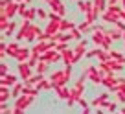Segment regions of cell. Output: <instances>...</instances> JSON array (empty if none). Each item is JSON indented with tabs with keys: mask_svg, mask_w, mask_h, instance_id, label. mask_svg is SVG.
Instances as JSON below:
<instances>
[{
	"mask_svg": "<svg viewBox=\"0 0 125 114\" xmlns=\"http://www.w3.org/2000/svg\"><path fill=\"white\" fill-rule=\"evenodd\" d=\"M109 2H112V4H116V2H118V0H109Z\"/></svg>",
	"mask_w": 125,
	"mask_h": 114,
	"instance_id": "f907efd6",
	"label": "cell"
},
{
	"mask_svg": "<svg viewBox=\"0 0 125 114\" xmlns=\"http://www.w3.org/2000/svg\"><path fill=\"white\" fill-rule=\"evenodd\" d=\"M75 26V22H72V20H66V19H62L61 20V31H72Z\"/></svg>",
	"mask_w": 125,
	"mask_h": 114,
	"instance_id": "44dd1931",
	"label": "cell"
},
{
	"mask_svg": "<svg viewBox=\"0 0 125 114\" xmlns=\"http://www.w3.org/2000/svg\"><path fill=\"white\" fill-rule=\"evenodd\" d=\"M44 2H48L52 8V11L57 13V15H61L62 19H64V15H66V9H64V4H62L61 0H44Z\"/></svg>",
	"mask_w": 125,
	"mask_h": 114,
	"instance_id": "8992f818",
	"label": "cell"
},
{
	"mask_svg": "<svg viewBox=\"0 0 125 114\" xmlns=\"http://www.w3.org/2000/svg\"><path fill=\"white\" fill-rule=\"evenodd\" d=\"M48 64H50V63H46V61H39V64L35 66L37 74H44V72L48 70Z\"/></svg>",
	"mask_w": 125,
	"mask_h": 114,
	"instance_id": "f1b7e54d",
	"label": "cell"
},
{
	"mask_svg": "<svg viewBox=\"0 0 125 114\" xmlns=\"http://www.w3.org/2000/svg\"><path fill=\"white\" fill-rule=\"evenodd\" d=\"M42 79H44V75H42V74H35V75H31L28 81H24V83H26V85H30V87H37V85H39Z\"/></svg>",
	"mask_w": 125,
	"mask_h": 114,
	"instance_id": "d6986e66",
	"label": "cell"
},
{
	"mask_svg": "<svg viewBox=\"0 0 125 114\" xmlns=\"http://www.w3.org/2000/svg\"><path fill=\"white\" fill-rule=\"evenodd\" d=\"M86 52H88V50H86V39H83V41H79L77 46L74 48V64L79 63V61H81V57H85Z\"/></svg>",
	"mask_w": 125,
	"mask_h": 114,
	"instance_id": "7a4b0ae2",
	"label": "cell"
},
{
	"mask_svg": "<svg viewBox=\"0 0 125 114\" xmlns=\"http://www.w3.org/2000/svg\"><path fill=\"white\" fill-rule=\"evenodd\" d=\"M99 96H101V98L105 99V101H109V98H110V94H109V92H103V94H99Z\"/></svg>",
	"mask_w": 125,
	"mask_h": 114,
	"instance_id": "7bdbcfd3",
	"label": "cell"
},
{
	"mask_svg": "<svg viewBox=\"0 0 125 114\" xmlns=\"http://www.w3.org/2000/svg\"><path fill=\"white\" fill-rule=\"evenodd\" d=\"M35 17H37V8H28V11H26V15H24V19H28V20H35Z\"/></svg>",
	"mask_w": 125,
	"mask_h": 114,
	"instance_id": "83f0119b",
	"label": "cell"
},
{
	"mask_svg": "<svg viewBox=\"0 0 125 114\" xmlns=\"http://www.w3.org/2000/svg\"><path fill=\"white\" fill-rule=\"evenodd\" d=\"M90 41H92L96 46H101L103 41H105V31H103V30H99V26H94V31H92Z\"/></svg>",
	"mask_w": 125,
	"mask_h": 114,
	"instance_id": "ba28073f",
	"label": "cell"
},
{
	"mask_svg": "<svg viewBox=\"0 0 125 114\" xmlns=\"http://www.w3.org/2000/svg\"><path fill=\"white\" fill-rule=\"evenodd\" d=\"M105 99H103L101 98V96H98V98H94L92 99V103H90V105H92V107H96V109H105Z\"/></svg>",
	"mask_w": 125,
	"mask_h": 114,
	"instance_id": "cb8c5ba5",
	"label": "cell"
},
{
	"mask_svg": "<svg viewBox=\"0 0 125 114\" xmlns=\"http://www.w3.org/2000/svg\"><path fill=\"white\" fill-rule=\"evenodd\" d=\"M75 2H77V9L81 13H85V15H86V13H90V11H92V8H94L92 0H75Z\"/></svg>",
	"mask_w": 125,
	"mask_h": 114,
	"instance_id": "9c48e42d",
	"label": "cell"
},
{
	"mask_svg": "<svg viewBox=\"0 0 125 114\" xmlns=\"http://www.w3.org/2000/svg\"><path fill=\"white\" fill-rule=\"evenodd\" d=\"M99 50H101V46H96L94 50H88V52H86V55H85V57H86V59H94V57H98Z\"/></svg>",
	"mask_w": 125,
	"mask_h": 114,
	"instance_id": "f546056e",
	"label": "cell"
},
{
	"mask_svg": "<svg viewBox=\"0 0 125 114\" xmlns=\"http://www.w3.org/2000/svg\"><path fill=\"white\" fill-rule=\"evenodd\" d=\"M59 59H62V55H61V52H57L55 48H50L46 53L41 55V61H46V63H55V61H59Z\"/></svg>",
	"mask_w": 125,
	"mask_h": 114,
	"instance_id": "5b68a950",
	"label": "cell"
},
{
	"mask_svg": "<svg viewBox=\"0 0 125 114\" xmlns=\"http://www.w3.org/2000/svg\"><path fill=\"white\" fill-rule=\"evenodd\" d=\"M109 53H110V59H116V61H120V63H123V64H125V55H121L120 52H116V50H109Z\"/></svg>",
	"mask_w": 125,
	"mask_h": 114,
	"instance_id": "484cf974",
	"label": "cell"
},
{
	"mask_svg": "<svg viewBox=\"0 0 125 114\" xmlns=\"http://www.w3.org/2000/svg\"><path fill=\"white\" fill-rule=\"evenodd\" d=\"M72 66H74V64H64V74H66L68 79L72 77Z\"/></svg>",
	"mask_w": 125,
	"mask_h": 114,
	"instance_id": "f35d334b",
	"label": "cell"
},
{
	"mask_svg": "<svg viewBox=\"0 0 125 114\" xmlns=\"http://www.w3.org/2000/svg\"><path fill=\"white\" fill-rule=\"evenodd\" d=\"M114 28H118V30H120V31H125V24H123V20H118L116 24H114Z\"/></svg>",
	"mask_w": 125,
	"mask_h": 114,
	"instance_id": "ab89813d",
	"label": "cell"
},
{
	"mask_svg": "<svg viewBox=\"0 0 125 114\" xmlns=\"http://www.w3.org/2000/svg\"><path fill=\"white\" fill-rule=\"evenodd\" d=\"M77 103H79V105H81V107H83V109H86V107H88V101H86V99H85V98H83V96H81V98H79V99H77Z\"/></svg>",
	"mask_w": 125,
	"mask_h": 114,
	"instance_id": "b9f144b4",
	"label": "cell"
},
{
	"mask_svg": "<svg viewBox=\"0 0 125 114\" xmlns=\"http://www.w3.org/2000/svg\"><path fill=\"white\" fill-rule=\"evenodd\" d=\"M110 42H112V39H110V37H109V35L105 33V41H103L101 48H103V50H110Z\"/></svg>",
	"mask_w": 125,
	"mask_h": 114,
	"instance_id": "d6a6232c",
	"label": "cell"
},
{
	"mask_svg": "<svg viewBox=\"0 0 125 114\" xmlns=\"http://www.w3.org/2000/svg\"><path fill=\"white\" fill-rule=\"evenodd\" d=\"M103 85H105L107 88H112L114 85H118V77H114V74H109L103 77Z\"/></svg>",
	"mask_w": 125,
	"mask_h": 114,
	"instance_id": "ac0fdd59",
	"label": "cell"
},
{
	"mask_svg": "<svg viewBox=\"0 0 125 114\" xmlns=\"http://www.w3.org/2000/svg\"><path fill=\"white\" fill-rule=\"evenodd\" d=\"M114 114H121V112H120V110H116V112H114Z\"/></svg>",
	"mask_w": 125,
	"mask_h": 114,
	"instance_id": "816d5d0a",
	"label": "cell"
},
{
	"mask_svg": "<svg viewBox=\"0 0 125 114\" xmlns=\"http://www.w3.org/2000/svg\"><path fill=\"white\" fill-rule=\"evenodd\" d=\"M120 19L125 22V9H121V11H120Z\"/></svg>",
	"mask_w": 125,
	"mask_h": 114,
	"instance_id": "f6af8a7d",
	"label": "cell"
},
{
	"mask_svg": "<svg viewBox=\"0 0 125 114\" xmlns=\"http://www.w3.org/2000/svg\"><path fill=\"white\" fill-rule=\"evenodd\" d=\"M15 13H19V2H11V4L4 6L2 11H0V15H2V17H8V19L11 20V17L15 15Z\"/></svg>",
	"mask_w": 125,
	"mask_h": 114,
	"instance_id": "52a82bcc",
	"label": "cell"
},
{
	"mask_svg": "<svg viewBox=\"0 0 125 114\" xmlns=\"http://www.w3.org/2000/svg\"><path fill=\"white\" fill-rule=\"evenodd\" d=\"M19 83V77H17L15 74H8L2 77V81H0V85L2 87H13V85H17Z\"/></svg>",
	"mask_w": 125,
	"mask_h": 114,
	"instance_id": "30bf717a",
	"label": "cell"
},
{
	"mask_svg": "<svg viewBox=\"0 0 125 114\" xmlns=\"http://www.w3.org/2000/svg\"><path fill=\"white\" fill-rule=\"evenodd\" d=\"M0 114H13V110H9L8 103H2V112H0Z\"/></svg>",
	"mask_w": 125,
	"mask_h": 114,
	"instance_id": "60d3db41",
	"label": "cell"
},
{
	"mask_svg": "<svg viewBox=\"0 0 125 114\" xmlns=\"http://www.w3.org/2000/svg\"><path fill=\"white\" fill-rule=\"evenodd\" d=\"M53 90L57 92V96L61 99H66L68 101V98H70V88L68 87H53Z\"/></svg>",
	"mask_w": 125,
	"mask_h": 114,
	"instance_id": "5bb4252c",
	"label": "cell"
},
{
	"mask_svg": "<svg viewBox=\"0 0 125 114\" xmlns=\"http://www.w3.org/2000/svg\"><path fill=\"white\" fill-rule=\"evenodd\" d=\"M116 101H120V103H125V90H120V92H116Z\"/></svg>",
	"mask_w": 125,
	"mask_h": 114,
	"instance_id": "d590c367",
	"label": "cell"
},
{
	"mask_svg": "<svg viewBox=\"0 0 125 114\" xmlns=\"http://www.w3.org/2000/svg\"><path fill=\"white\" fill-rule=\"evenodd\" d=\"M96 114H105V112H103V109H96Z\"/></svg>",
	"mask_w": 125,
	"mask_h": 114,
	"instance_id": "7dc6e473",
	"label": "cell"
},
{
	"mask_svg": "<svg viewBox=\"0 0 125 114\" xmlns=\"http://www.w3.org/2000/svg\"><path fill=\"white\" fill-rule=\"evenodd\" d=\"M70 33H72V37H74L75 41H83V39H81V37H83V31L79 30V28H74V30H72Z\"/></svg>",
	"mask_w": 125,
	"mask_h": 114,
	"instance_id": "1f68e13d",
	"label": "cell"
},
{
	"mask_svg": "<svg viewBox=\"0 0 125 114\" xmlns=\"http://www.w3.org/2000/svg\"><path fill=\"white\" fill-rule=\"evenodd\" d=\"M55 50L57 52H64V50H68V42H55Z\"/></svg>",
	"mask_w": 125,
	"mask_h": 114,
	"instance_id": "836d02e7",
	"label": "cell"
},
{
	"mask_svg": "<svg viewBox=\"0 0 125 114\" xmlns=\"http://www.w3.org/2000/svg\"><path fill=\"white\" fill-rule=\"evenodd\" d=\"M121 8H123V9H125V0H121Z\"/></svg>",
	"mask_w": 125,
	"mask_h": 114,
	"instance_id": "681fc988",
	"label": "cell"
},
{
	"mask_svg": "<svg viewBox=\"0 0 125 114\" xmlns=\"http://www.w3.org/2000/svg\"><path fill=\"white\" fill-rule=\"evenodd\" d=\"M26 2H28V4H30V2H31V0H26Z\"/></svg>",
	"mask_w": 125,
	"mask_h": 114,
	"instance_id": "db71d44e",
	"label": "cell"
},
{
	"mask_svg": "<svg viewBox=\"0 0 125 114\" xmlns=\"http://www.w3.org/2000/svg\"><path fill=\"white\" fill-rule=\"evenodd\" d=\"M11 98V92H9V87H2V94H0V101L8 103V99Z\"/></svg>",
	"mask_w": 125,
	"mask_h": 114,
	"instance_id": "d4e9b609",
	"label": "cell"
},
{
	"mask_svg": "<svg viewBox=\"0 0 125 114\" xmlns=\"http://www.w3.org/2000/svg\"><path fill=\"white\" fill-rule=\"evenodd\" d=\"M19 41H13V42H9L8 44V50H6V53L9 55V57H15L17 55V52H19Z\"/></svg>",
	"mask_w": 125,
	"mask_h": 114,
	"instance_id": "e0dca14e",
	"label": "cell"
},
{
	"mask_svg": "<svg viewBox=\"0 0 125 114\" xmlns=\"http://www.w3.org/2000/svg\"><path fill=\"white\" fill-rule=\"evenodd\" d=\"M37 15H39V19H42V20H46V19H48V13L44 11L42 8H37Z\"/></svg>",
	"mask_w": 125,
	"mask_h": 114,
	"instance_id": "8d00e7d4",
	"label": "cell"
},
{
	"mask_svg": "<svg viewBox=\"0 0 125 114\" xmlns=\"http://www.w3.org/2000/svg\"><path fill=\"white\" fill-rule=\"evenodd\" d=\"M123 41H125V31H123Z\"/></svg>",
	"mask_w": 125,
	"mask_h": 114,
	"instance_id": "f5cc1de1",
	"label": "cell"
},
{
	"mask_svg": "<svg viewBox=\"0 0 125 114\" xmlns=\"http://www.w3.org/2000/svg\"><path fill=\"white\" fill-rule=\"evenodd\" d=\"M17 70H19V77L22 79V81H28V79L31 77V66H30L28 61L19 63V64H17Z\"/></svg>",
	"mask_w": 125,
	"mask_h": 114,
	"instance_id": "277c9868",
	"label": "cell"
},
{
	"mask_svg": "<svg viewBox=\"0 0 125 114\" xmlns=\"http://www.w3.org/2000/svg\"><path fill=\"white\" fill-rule=\"evenodd\" d=\"M120 112H121V114H125V107H121V109H120Z\"/></svg>",
	"mask_w": 125,
	"mask_h": 114,
	"instance_id": "c3c4849f",
	"label": "cell"
},
{
	"mask_svg": "<svg viewBox=\"0 0 125 114\" xmlns=\"http://www.w3.org/2000/svg\"><path fill=\"white\" fill-rule=\"evenodd\" d=\"M50 81L53 83V87H66V83L70 81V79L66 77L64 70H53L50 74Z\"/></svg>",
	"mask_w": 125,
	"mask_h": 114,
	"instance_id": "6da1fadb",
	"label": "cell"
},
{
	"mask_svg": "<svg viewBox=\"0 0 125 114\" xmlns=\"http://www.w3.org/2000/svg\"><path fill=\"white\" fill-rule=\"evenodd\" d=\"M101 19L105 20V22H109V24H116L118 20H120V15H116V13H112V11H105V13H101Z\"/></svg>",
	"mask_w": 125,
	"mask_h": 114,
	"instance_id": "4fadbf2b",
	"label": "cell"
},
{
	"mask_svg": "<svg viewBox=\"0 0 125 114\" xmlns=\"http://www.w3.org/2000/svg\"><path fill=\"white\" fill-rule=\"evenodd\" d=\"M105 109H109L110 112H116V110H118V105H116L114 101H107V103H105Z\"/></svg>",
	"mask_w": 125,
	"mask_h": 114,
	"instance_id": "e575fe53",
	"label": "cell"
},
{
	"mask_svg": "<svg viewBox=\"0 0 125 114\" xmlns=\"http://www.w3.org/2000/svg\"><path fill=\"white\" fill-rule=\"evenodd\" d=\"M33 98L35 96H30V94H22V96H19V98L15 99V105L13 107H17V109H22V110H26L28 107L33 103Z\"/></svg>",
	"mask_w": 125,
	"mask_h": 114,
	"instance_id": "3957f363",
	"label": "cell"
},
{
	"mask_svg": "<svg viewBox=\"0 0 125 114\" xmlns=\"http://www.w3.org/2000/svg\"><path fill=\"white\" fill-rule=\"evenodd\" d=\"M30 55H31V50H30V48H19V52H17V55H15V59L19 61V63H24V61L30 59Z\"/></svg>",
	"mask_w": 125,
	"mask_h": 114,
	"instance_id": "8fae6325",
	"label": "cell"
},
{
	"mask_svg": "<svg viewBox=\"0 0 125 114\" xmlns=\"http://www.w3.org/2000/svg\"><path fill=\"white\" fill-rule=\"evenodd\" d=\"M13 114H24L22 109H17V107H13Z\"/></svg>",
	"mask_w": 125,
	"mask_h": 114,
	"instance_id": "ee69618b",
	"label": "cell"
},
{
	"mask_svg": "<svg viewBox=\"0 0 125 114\" xmlns=\"http://www.w3.org/2000/svg\"><path fill=\"white\" fill-rule=\"evenodd\" d=\"M0 74H2V77L9 74V68H8V64H6V63H2V64H0Z\"/></svg>",
	"mask_w": 125,
	"mask_h": 114,
	"instance_id": "74e56055",
	"label": "cell"
},
{
	"mask_svg": "<svg viewBox=\"0 0 125 114\" xmlns=\"http://www.w3.org/2000/svg\"><path fill=\"white\" fill-rule=\"evenodd\" d=\"M61 55H62V61H64V64H74V50H64V52H61Z\"/></svg>",
	"mask_w": 125,
	"mask_h": 114,
	"instance_id": "2e32d148",
	"label": "cell"
},
{
	"mask_svg": "<svg viewBox=\"0 0 125 114\" xmlns=\"http://www.w3.org/2000/svg\"><path fill=\"white\" fill-rule=\"evenodd\" d=\"M107 35L110 37V39L112 41H118V39H123V31H120V30H118V28H112V30H107Z\"/></svg>",
	"mask_w": 125,
	"mask_h": 114,
	"instance_id": "ffe728a7",
	"label": "cell"
},
{
	"mask_svg": "<svg viewBox=\"0 0 125 114\" xmlns=\"http://www.w3.org/2000/svg\"><path fill=\"white\" fill-rule=\"evenodd\" d=\"M15 30H17V22H9V26H8V30L6 31H2V39H6V37H11L13 33H15Z\"/></svg>",
	"mask_w": 125,
	"mask_h": 114,
	"instance_id": "7402d4cb",
	"label": "cell"
},
{
	"mask_svg": "<svg viewBox=\"0 0 125 114\" xmlns=\"http://www.w3.org/2000/svg\"><path fill=\"white\" fill-rule=\"evenodd\" d=\"M110 59V53H109V50H99V53H98V61L99 63H105V61H109Z\"/></svg>",
	"mask_w": 125,
	"mask_h": 114,
	"instance_id": "4316f807",
	"label": "cell"
},
{
	"mask_svg": "<svg viewBox=\"0 0 125 114\" xmlns=\"http://www.w3.org/2000/svg\"><path fill=\"white\" fill-rule=\"evenodd\" d=\"M83 96V92H79L75 87H70V98H68V107H72L74 103H77V99Z\"/></svg>",
	"mask_w": 125,
	"mask_h": 114,
	"instance_id": "7c38bea8",
	"label": "cell"
},
{
	"mask_svg": "<svg viewBox=\"0 0 125 114\" xmlns=\"http://www.w3.org/2000/svg\"><path fill=\"white\" fill-rule=\"evenodd\" d=\"M50 88H53V83H52L50 79H42V81L37 85V90H50Z\"/></svg>",
	"mask_w": 125,
	"mask_h": 114,
	"instance_id": "603a6c76",
	"label": "cell"
},
{
	"mask_svg": "<svg viewBox=\"0 0 125 114\" xmlns=\"http://www.w3.org/2000/svg\"><path fill=\"white\" fill-rule=\"evenodd\" d=\"M22 90H24V81L22 83H17V85H13V87H11V98H19V96H22Z\"/></svg>",
	"mask_w": 125,
	"mask_h": 114,
	"instance_id": "9a60e30c",
	"label": "cell"
},
{
	"mask_svg": "<svg viewBox=\"0 0 125 114\" xmlns=\"http://www.w3.org/2000/svg\"><path fill=\"white\" fill-rule=\"evenodd\" d=\"M81 114H90V109H88V107H86V109H83V110H81Z\"/></svg>",
	"mask_w": 125,
	"mask_h": 114,
	"instance_id": "bcb514c9",
	"label": "cell"
},
{
	"mask_svg": "<svg viewBox=\"0 0 125 114\" xmlns=\"http://www.w3.org/2000/svg\"><path fill=\"white\" fill-rule=\"evenodd\" d=\"M28 8H30V6H28V2H20V4H19V15L22 17V19H24V15H26Z\"/></svg>",
	"mask_w": 125,
	"mask_h": 114,
	"instance_id": "4dcf8cb0",
	"label": "cell"
}]
</instances>
